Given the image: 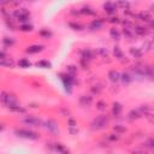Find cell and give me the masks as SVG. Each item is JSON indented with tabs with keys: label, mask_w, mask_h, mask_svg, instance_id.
Returning <instances> with one entry per match:
<instances>
[{
	"label": "cell",
	"mask_w": 154,
	"mask_h": 154,
	"mask_svg": "<svg viewBox=\"0 0 154 154\" xmlns=\"http://www.w3.org/2000/svg\"><path fill=\"white\" fill-rule=\"evenodd\" d=\"M12 16L13 18L19 22L20 24H25V23H29V19H30V16H31V12L25 8V7H19V8H16L13 12H12Z\"/></svg>",
	"instance_id": "6da1fadb"
},
{
	"label": "cell",
	"mask_w": 154,
	"mask_h": 154,
	"mask_svg": "<svg viewBox=\"0 0 154 154\" xmlns=\"http://www.w3.org/2000/svg\"><path fill=\"white\" fill-rule=\"evenodd\" d=\"M59 77H60V81L63 82V85H64V89L67 94H71L72 91V87L75 85V83L77 82L76 77L66 73V72H63V73H59Z\"/></svg>",
	"instance_id": "7a4b0ae2"
},
{
	"label": "cell",
	"mask_w": 154,
	"mask_h": 154,
	"mask_svg": "<svg viewBox=\"0 0 154 154\" xmlns=\"http://www.w3.org/2000/svg\"><path fill=\"white\" fill-rule=\"evenodd\" d=\"M0 100H1L2 105H4L5 107H7V108H8V107H12V106H17V105H19L17 97H16L13 94H11L10 91H5V90H2L1 94H0Z\"/></svg>",
	"instance_id": "3957f363"
},
{
	"label": "cell",
	"mask_w": 154,
	"mask_h": 154,
	"mask_svg": "<svg viewBox=\"0 0 154 154\" xmlns=\"http://www.w3.org/2000/svg\"><path fill=\"white\" fill-rule=\"evenodd\" d=\"M108 124V118L105 116V114H101V116H97L96 118H94L90 123V129L94 130V131H99V130H102L107 126Z\"/></svg>",
	"instance_id": "277c9868"
},
{
	"label": "cell",
	"mask_w": 154,
	"mask_h": 154,
	"mask_svg": "<svg viewBox=\"0 0 154 154\" xmlns=\"http://www.w3.org/2000/svg\"><path fill=\"white\" fill-rule=\"evenodd\" d=\"M14 135L17 137H20V138H25V140H31V141H35V140H38L40 138V135L32 130H29V129H16L14 131Z\"/></svg>",
	"instance_id": "5b68a950"
},
{
	"label": "cell",
	"mask_w": 154,
	"mask_h": 154,
	"mask_svg": "<svg viewBox=\"0 0 154 154\" xmlns=\"http://www.w3.org/2000/svg\"><path fill=\"white\" fill-rule=\"evenodd\" d=\"M103 25H105V19L103 18H96L89 23L88 28L90 31H97V30H101L103 28Z\"/></svg>",
	"instance_id": "8992f818"
},
{
	"label": "cell",
	"mask_w": 154,
	"mask_h": 154,
	"mask_svg": "<svg viewBox=\"0 0 154 154\" xmlns=\"http://www.w3.org/2000/svg\"><path fill=\"white\" fill-rule=\"evenodd\" d=\"M94 55H95V52H94L93 49H90V48H84V49L81 51V61L88 64L90 60H93Z\"/></svg>",
	"instance_id": "52a82bcc"
},
{
	"label": "cell",
	"mask_w": 154,
	"mask_h": 154,
	"mask_svg": "<svg viewBox=\"0 0 154 154\" xmlns=\"http://www.w3.org/2000/svg\"><path fill=\"white\" fill-rule=\"evenodd\" d=\"M102 8H103V11H105L107 14L113 16V14H116V13H117V8H118V6H117V4H116V2L107 1V2H105V4L102 5Z\"/></svg>",
	"instance_id": "ba28073f"
},
{
	"label": "cell",
	"mask_w": 154,
	"mask_h": 154,
	"mask_svg": "<svg viewBox=\"0 0 154 154\" xmlns=\"http://www.w3.org/2000/svg\"><path fill=\"white\" fill-rule=\"evenodd\" d=\"M22 122L24 124H28V125H31V126H41L43 124L41 119H38V118H36L34 116H26L25 118L22 119Z\"/></svg>",
	"instance_id": "9c48e42d"
},
{
	"label": "cell",
	"mask_w": 154,
	"mask_h": 154,
	"mask_svg": "<svg viewBox=\"0 0 154 154\" xmlns=\"http://www.w3.org/2000/svg\"><path fill=\"white\" fill-rule=\"evenodd\" d=\"M52 149H53L54 152H57L58 154H70V149H69L65 144H63V143H60V142L53 143V144H52Z\"/></svg>",
	"instance_id": "30bf717a"
},
{
	"label": "cell",
	"mask_w": 154,
	"mask_h": 154,
	"mask_svg": "<svg viewBox=\"0 0 154 154\" xmlns=\"http://www.w3.org/2000/svg\"><path fill=\"white\" fill-rule=\"evenodd\" d=\"M43 126L51 134H53V135H58L59 134V128H58V125H57V123L54 120H47V122H45L43 123Z\"/></svg>",
	"instance_id": "8fae6325"
},
{
	"label": "cell",
	"mask_w": 154,
	"mask_h": 154,
	"mask_svg": "<svg viewBox=\"0 0 154 154\" xmlns=\"http://www.w3.org/2000/svg\"><path fill=\"white\" fill-rule=\"evenodd\" d=\"M45 49V46L43 45H31V46H28L25 52L28 54H37V53H41L42 51Z\"/></svg>",
	"instance_id": "7c38bea8"
},
{
	"label": "cell",
	"mask_w": 154,
	"mask_h": 154,
	"mask_svg": "<svg viewBox=\"0 0 154 154\" xmlns=\"http://www.w3.org/2000/svg\"><path fill=\"white\" fill-rule=\"evenodd\" d=\"M120 76H122V73H120L118 70H109V71H108V75H107L108 79H109L112 83H118V82L120 81Z\"/></svg>",
	"instance_id": "4fadbf2b"
},
{
	"label": "cell",
	"mask_w": 154,
	"mask_h": 154,
	"mask_svg": "<svg viewBox=\"0 0 154 154\" xmlns=\"http://www.w3.org/2000/svg\"><path fill=\"white\" fill-rule=\"evenodd\" d=\"M78 102L83 107H88L93 103V96L91 95H81L78 99Z\"/></svg>",
	"instance_id": "5bb4252c"
},
{
	"label": "cell",
	"mask_w": 154,
	"mask_h": 154,
	"mask_svg": "<svg viewBox=\"0 0 154 154\" xmlns=\"http://www.w3.org/2000/svg\"><path fill=\"white\" fill-rule=\"evenodd\" d=\"M122 112H123V105L118 101H114L112 103V114L114 117H119L122 114Z\"/></svg>",
	"instance_id": "9a60e30c"
},
{
	"label": "cell",
	"mask_w": 154,
	"mask_h": 154,
	"mask_svg": "<svg viewBox=\"0 0 154 154\" xmlns=\"http://www.w3.org/2000/svg\"><path fill=\"white\" fill-rule=\"evenodd\" d=\"M79 13L81 14H84V16H95L96 14V11L93 7H90L89 5H84V6H82L79 8Z\"/></svg>",
	"instance_id": "2e32d148"
},
{
	"label": "cell",
	"mask_w": 154,
	"mask_h": 154,
	"mask_svg": "<svg viewBox=\"0 0 154 154\" xmlns=\"http://www.w3.org/2000/svg\"><path fill=\"white\" fill-rule=\"evenodd\" d=\"M137 18L140 19V20H143V22H146V23H149L153 18H152V13L149 12V11H141V12H138L137 13Z\"/></svg>",
	"instance_id": "e0dca14e"
},
{
	"label": "cell",
	"mask_w": 154,
	"mask_h": 154,
	"mask_svg": "<svg viewBox=\"0 0 154 154\" xmlns=\"http://www.w3.org/2000/svg\"><path fill=\"white\" fill-rule=\"evenodd\" d=\"M134 31H135V35L137 36H144L149 32L148 28L142 26V25H134Z\"/></svg>",
	"instance_id": "ac0fdd59"
},
{
	"label": "cell",
	"mask_w": 154,
	"mask_h": 154,
	"mask_svg": "<svg viewBox=\"0 0 154 154\" xmlns=\"http://www.w3.org/2000/svg\"><path fill=\"white\" fill-rule=\"evenodd\" d=\"M122 34H123L126 38H130V40H132V38L136 36V35H135V31H134V26H124Z\"/></svg>",
	"instance_id": "d6986e66"
},
{
	"label": "cell",
	"mask_w": 154,
	"mask_h": 154,
	"mask_svg": "<svg viewBox=\"0 0 154 154\" xmlns=\"http://www.w3.org/2000/svg\"><path fill=\"white\" fill-rule=\"evenodd\" d=\"M129 53H130L131 57L135 58V59H140V58L142 57V54H143L142 49H140V48H137V47H130V48H129Z\"/></svg>",
	"instance_id": "ffe728a7"
},
{
	"label": "cell",
	"mask_w": 154,
	"mask_h": 154,
	"mask_svg": "<svg viewBox=\"0 0 154 154\" xmlns=\"http://www.w3.org/2000/svg\"><path fill=\"white\" fill-rule=\"evenodd\" d=\"M35 65H36V67H40V69H52V63L46 59H41V60L36 61Z\"/></svg>",
	"instance_id": "44dd1931"
},
{
	"label": "cell",
	"mask_w": 154,
	"mask_h": 154,
	"mask_svg": "<svg viewBox=\"0 0 154 154\" xmlns=\"http://www.w3.org/2000/svg\"><path fill=\"white\" fill-rule=\"evenodd\" d=\"M132 79H134V77H132L129 72H123L122 76H120V81H122V83H123L124 85L130 84V83L132 82Z\"/></svg>",
	"instance_id": "7402d4cb"
},
{
	"label": "cell",
	"mask_w": 154,
	"mask_h": 154,
	"mask_svg": "<svg viewBox=\"0 0 154 154\" xmlns=\"http://www.w3.org/2000/svg\"><path fill=\"white\" fill-rule=\"evenodd\" d=\"M72 30H75V31H82V30H84V24H82V23H79V22H69V24H67Z\"/></svg>",
	"instance_id": "603a6c76"
},
{
	"label": "cell",
	"mask_w": 154,
	"mask_h": 154,
	"mask_svg": "<svg viewBox=\"0 0 154 154\" xmlns=\"http://www.w3.org/2000/svg\"><path fill=\"white\" fill-rule=\"evenodd\" d=\"M142 117V113L138 111V109H131L129 113H128V118L130 120H137Z\"/></svg>",
	"instance_id": "cb8c5ba5"
},
{
	"label": "cell",
	"mask_w": 154,
	"mask_h": 154,
	"mask_svg": "<svg viewBox=\"0 0 154 154\" xmlns=\"http://www.w3.org/2000/svg\"><path fill=\"white\" fill-rule=\"evenodd\" d=\"M109 36H111V38H113L116 41H119L122 38V32L116 28H111L109 29Z\"/></svg>",
	"instance_id": "d4e9b609"
},
{
	"label": "cell",
	"mask_w": 154,
	"mask_h": 154,
	"mask_svg": "<svg viewBox=\"0 0 154 154\" xmlns=\"http://www.w3.org/2000/svg\"><path fill=\"white\" fill-rule=\"evenodd\" d=\"M0 65L2 67H10V69H13L14 67V61L12 58H6V59H2L0 60Z\"/></svg>",
	"instance_id": "484cf974"
},
{
	"label": "cell",
	"mask_w": 154,
	"mask_h": 154,
	"mask_svg": "<svg viewBox=\"0 0 154 154\" xmlns=\"http://www.w3.org/2000/svg\"><path fill=\"white\" fill-rule=\"evenodd\" d=\"M19 31H23V32H31L34 30V25L30 24V23H25V24H19L18 26Z\"/></svg>",
	"instance_id": "4316f807"
},
{
	"label": "cell",
	"mask_w": 154,
	"mask_h": 154,
	"mask_svg": "<svg viewBox=\"0 0 154 154\" xmlns=\"http://www.w3.org/2000/svg\"><path fill=\"white\" fill-rule=\"evenodd\" d=\"M113 55H114L116 59H118V60H123V58H124V53H123V51L120 49L119 46H114V47H113Z\"/></svg>",
	"instance_id": "83f0119b"
},
{
	"label": "cell",
	"mask_w": 154,
	"mask_h": 154,
	"mask_svg": "<svg viewBox=\"0 0 154 154\" xmlns=\"http://www.w3.org/2000/svg\"><path fill=\"white\" fill-rule=\"evenodd\" d=\"M18 66L22 69H29V67H31V61L28 58H22L18 60Z\"/></svg>",
	"instance_id": "f1b7e54d"
},
{
	"label": "cell",
	"mask_w": 154,
	"mask_h": 154,
	"mask_svg": "<svg viewBox=\"0 0 154 154\" xmlns=\"http://www.w3.org/2000/svg\"><path fill=\"white\" fill-rule=\"evenodd\" d=\"M38 35H40L42 38H51V37L53 36V32H52L49 29H47V28H42V29L38 31Z\"/></svg>",
	"instance_id": "f546056e"
},
{
	"label": "cell",
	"mask_w": 154,
	"mask_h": 154,
	"mask_svg": "<svg viewBox=\"0 0 154 154\" xmlns=\"http://www.w3.org/2000/svg\"><path fill=\"white\" fill-rule=\"evenodd\" d=\"M14 38L13 37H8V36H4L2 37V45H4V47H7V48H10V47H12L13 45H14Z\"/></svg>",
	"instance_id": "4dcf8cb0"
},
{
	"label": "cell",
	"mask_w": 154,
	"mask_h": 154,
	"mask_svg": "<svg viewBox=\"0 0 154 154\" xmlns=\"http://www.w3.org/2000/svg\"><path fill=\"white\" fill-rule=\"evenodd\" d=\"M8 109H10L11 112H14V113H22V114L26 112V108H25V107H23V106H20V105L8 107Z\"/></svg>",
	"instance_id": "1f68e13d"
},
{
	"label": "cell",
	"mask_w": 154,
	"mask_h": 154,
	"mask_svg": "<svg viewBox=\"0 0 154 154\" xmlns=\"http://www.w3.org/2000/svg\"><path fill=\"white\" fill-rule=\"evenodd\" d=\"M66 73L76 77L77 76V66L76 65H67L66 66Z\"/></svg>",
	"instance_id": "d6a6232c"
},
{
	"label": "cell",
	"mask_w": 154,
	"mask_h": 154,
	"mask_svg": "<svg viewBox=\"0 0 154 154\" xmlns=\"http://www.w3.org/2000/svg\"><path fill=\"white\" fill-rule=\"evenodd\" d=\"M96 108H97L99 111H101V112H105L106 108H107V103H106V101H103V100H99V101L96 102Z\"/></svg>",
	"instance_id": "836d02e7"
},
{
	"label": "cell",
	"mask_w": 154,
	"mask_h": 154,
	"mask_svg": "<svg viewBox=\"0 0 154 154\" xmlns=\"http://www.w3.org/2000/svg\"><path fill=\"white\" fill-rule=\"evenodd\" d=\"M116 4H117L118 7L123 8L124 11H126V10L130 8V2H129V1H118V2H116Z\"/></svg>",
	"instance_id": "e575fe53"
},
{
	"label": "cell",
	"mask_w": 154,
	"mask_h": 154,
	"mask_svg": "<svg viewBox=\"0 0 154 154\" xmlns=\"http://www.w3.org/2000/svg\"><path fill=\"white\" fill-rule=\"evenodd\" d=\"M113 130L116 131V134H123L126 131V128L124 125H120V124H117L113 126Z\"/></svg>",
	"instance_id": "d590c367"
},
{
	"label": "cell",
	"mask_w": 154,
	"mask_h": 154,
	"mask_svg": "<svg viewBox=\"0 0 154 154\" xmlns=\"http://www.w3.org/2000/svg\"><path fill=\"white\" fill-rule=\"evenodd\" d=\"M97 53H99L102 58H107V57H108V51H107L105 47H99V48H97Z\"/></svg>",
	"instance_id": "8d00e7d4"
},
{
	"label": "cell",
	"mask_w": 154,
	"mask_h": 154,
	"mask_svg": "<svg viewBox=\"0 0 154 154\" xmlns=\"http://www.w3.org/2000/svg\"><path fill=\"white\" fill-rule=\"evenodd\" d=\"M69 128L70 129H73V128H77V122L73 119V118H69Z\"/></svg>",
	"instance_id": "74e56055"
},
{
	"label": "cell",
	"mask_w": 154,
	"mask_h": 154,
	"mask_svg": "<svg viewBox=\"0 0 154 154\" xmlns=\"http://www.w3.org/2000/svg\"><path fill=\"white\" fill-rule=\"evenodd\" d=\"M148 120H149V123H152V124H154V114H152L150 112H148V113H146V114H143Z\"/></svg>",
	"instance_id": "f35d334b"
},
{
	"label": "cell",
	"mask_w": 154,
	"mask_h": 154,
	"mask_svg": "<svg viewBox=\"0 0 154 154\" xmlns=\"http://www.w3.org/2000/svg\"><path fill=\"white\" fill-rule=\"evenodd\" d=\"M147 147H148L150 150L154 152V138H149V140L147 141Z\"/></svg>",
	"instance_id": "ab89813d"
},
{
	"label": "cell",
	"mask_w": 154,
	"mask_h": 154,
	"mask_svg": "<svg viewBox=\"0 0 154 154\" xmlns=\"http://www.w3.org/2000/svg\"><path fill=\"white\" fill-rule=\"evenodd\" d=\"M107 138H108L109 141H118L119 136H118V134H108Z\"/></svg>",
	"instance_id": "60d3db41"
},
{
	"label": "cell",
	"mask_w": 154,
	"mask_h": 154,
	"mask_svg": "<svg viewBox=\"0 0 154 154\" xmlns=\"http://www.w3.org/2000/svg\"><path fill=\"white\" fill-rule=\"evenodd\" d=\"M108 22H109V23H113V24H114V23H116V24H119V23H122V20H120L118 17H111V18L108 19Z\"/></svg>",
	"instance_id": "b9f144b4"
},
{
	"label": "cell",
	"mask_w": 154,
	"mask_h": 154,
	"mask_svg": "<svg viewBox=\"0 0 154 154\" xmlns=\"http://www.w3.org/2000/svg\"><path fill=\"white\" fill-rule=\"evenodd\" d=\"M153 41H154V35H153Z\"/></svg>",
	"instance_id": "7bdbcfd3"
}]
</instances>
